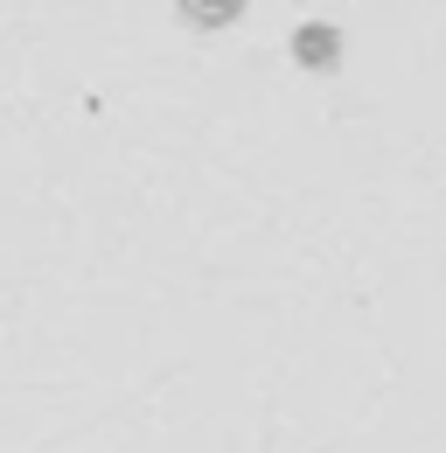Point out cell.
Segmentation results:
<instances>
[{
	"label": "cell",
	"instance_id": "obj_1",
	"mask_svg": "<svg viewBox=\"0 0 446 453\" xmlns=\"http://www.w3.org/2000/svg\"><path fill=\"white\" fill-rule=\"evenodd\" d=\"M286 57L300 63L307 77H334L342 57H349V35H342L334 21H300V28L286 35Z\"/></svg>",
	"mask_w": 446,
	"mask_h": 453
},
{
	"label": "cell",
	"instance_id": "obj_2",
	"mask_svg": "<svg viewBox=\"0 0 446 453\" xmlns=\"http://www.w3.org/2000/svg\"><path fill=\"white\" fill-rule=\"evenodd\" d=\"M174 14H181L196 35H223V28H237V21L251 14V0H174Z\"/></svg>",
	"mask_w": 446,
	"mask_h": 453
}]
</instances>
